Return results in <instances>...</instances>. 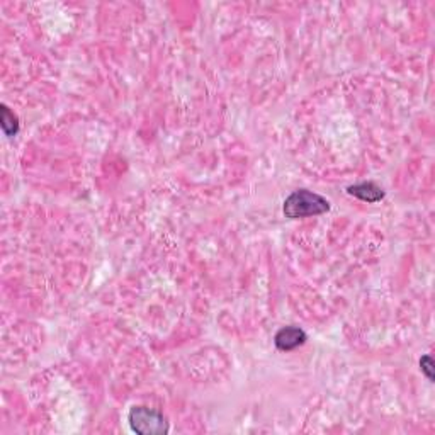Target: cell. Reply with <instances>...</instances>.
Wrapping results in <instances>:
<instances>
[{
  "label": "cell",
  "mask_w": 435,
  "mask_h": 435,
  "mask_svg": "<svg viewBox=\"0 0 435 435\" xmlns=\"http://www.w3.org/2000/svg\"><path fill=\"white\" fill-rule=\"evenodd\" d=\"M282 211H284V216L289 219L320 216L330 211V203L320 194L311 192L308 189H298L286 197Z\"/></svg>",
  "instance_id": "cell-1"
},
{
  "label": "cell",
  "mask_w": 435,
  "mask_h": 435,
  "mask_svg": "<svg viewBox=\"0 0 435 435\" xmlns=\"http://www.w3.org/2000/svg\"><path fill=\"white\" fill-rule=\"evenodd\" d=\"M128 422L133 432L140 435L169 434V422L160 412L148 406H133L128 413Z\"/></svg>",
  "instance_id": "cell-2"
},
{
  "label": "cell",
  "mask_w": 435,
  "mask_h": 435,
  "mask_svg": "<svg viewBox=\"0 0 435 435\" xmlns=\"http://www.w3.org/2000/svg\"><path fill=\"white\" fill-rule=\"evenodd\" d=\"M306 342V334L305 330H301L299 327H289L281 328V330L275 334L274 337V344L275 347L282 352H289V350H295L299 345H303Z\"/></svg>",
  "instance_id": "cell-3"
},
{
  "label": "cell",
  "mask_w": 435,
  "mask_h": 435,
  "mask_svg": "<svg viewBox=\"0 0 435 435\" xmlns=\"http://www.w3.org/2000/svg\"><path fill=\"white\" fill-rule=\"evenodd\" d=\"M347 192L350 196L359 197L360 201H366V203H377L384 197V190L374 182H360L356 186H350Z\"/></svg>",
  "instance_id": "cell-4"
},
{
  "label": "cell",
  "mask_w": 435,
  "mask_h": 435,
  "mask_svg": "<svg viewBox=\"0 0 435 435\" xmlns=\"http://www.w3.org/2000/svg\"><path fill=\"white\" fill-rule=\"evenodd\" d=\"M0 121H2V129L7 136H14V134L19 131V123H17V118L14 116V112L9 111L7 105H2V109H0Z\"/></svg>",
  "instance_id": "cell-5"
},
{
  "label": "cell",
  "mask_w": 435,
  "mask_h": 435,
  "mask_svg": "<svg viewBox=\"0 0 435 435\" xmlns=\"http://www.w3.org/2000/svg\"><path fill=\"white\" fill-rule=\"evenodd\" d=\"M420 369H422V373L425 374L427 380L434 381V360H432V357L423 356L422 359H420Z\"/></svg>",
  "instance_id": "cell-6"
}]
</instances>
